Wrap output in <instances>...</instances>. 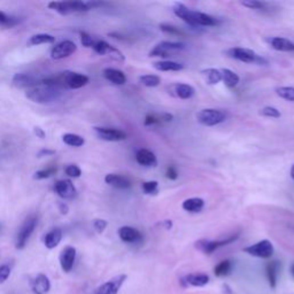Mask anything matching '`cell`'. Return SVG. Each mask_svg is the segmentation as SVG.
<instances>
[{
  "label": "cell",
  "instance_id": "cell-1",
  "mask_svg": "<svg viewBox=\"0 0 294 294\" xmlns=\"http://www.w3.org/2000/svg\"><path fill=\"white\" fill-rule=\"evenodd\" d=\"M66 90L54 87V85L42 82L36 87L29 89L25 92V97L36 104H53L61 101L65 98Z\"/></svg>",
  "mask_w": 294,
  "mask_h": 294
},
{
  "label": "cell",
  "instance_id": "cell-2",
  "mask_svg": "<svg viewBox=\"0 0 294 294\" xmlns=\"http://www.w3.org/2000/svg\"><path fill=\"white\" fill-rule=\"evenodd\" d=\"M89 77L87 75L79 74L74 71H62L57 75L48 76V77L43 78L42 82L48 83L62 89V90H77L85 87L89 83Z\"/></svg>",
  "mask_w": 294,
  "mask_h": 294
},
{
  "label": "cell",
  "instance_id": "cell-3",
  "mask_svg": "<svg viewBox=\"0 0 294 294\" xmlns=\"http://www.w3.org/2000/svg\"><path fill=\"white\" fill-rule=\"evenodd\" d=\"M48 8L58 12L61 15H69L74 13H83L90 11L88 2L84 1H52Z\"/></svg>",
  "mask_w": 294,
  "mask_h": 294
},
{
  "label": "cell",
  "instance_id": "cell-4",
  "mask_svg": "<svg viewBox=\"0 0 294 294\" xmlns=\"http://www.w3.org/2000/svg\"><path fill=\"white\" fill-rule=\"evenodd\" d=\"M227 57L234 60L246 62V64H259L263 65L267 64L266 59L261 58L256 52H254L253 49L249 48H243V47H234L230 48L226 51Z\"/></svg>",
  "mask_w": 294,
  "mask_h": 294
},
{
  "label": "cell",
  "instance_id": "cell-5",
  "mask_svg": "<svg viewBox=\"0 0 294 294\" xmlns=\"http://www.w3.org/2000/svg\"><path fill=\"white\" fill-rule=\"evenodd\" d=\"M37 223H38L37 217L34 215L28 217V219L23 222L18 232V236H16V244H15L16 249H24L26 243H28L29 238H30L31 234L34 233L36 226H37Z\"/></svg>",
  "mask_w": 294,
  "mask_h": 294
},
{
  "label": "cell",
  "instance_id": "cell-6",
  "mask_svg": "<svg viewBox=\"0 0 294 294\" xmlns=\"http://www.w3.org/2000/svg\"><path fill=\"white\" fill-rule=\"evenodd\" d=\"M226 115L224 112L220 110H214V108H206L198 112L197 120L200 124L206 125V127H214L222 122L226 121Z\"/></svg>",
  "mask_w": 294,
  "mask_h": 294
},
{
  "label": "cell",
  "instance_id": "cell-7",
  "mask_svg": "<svg viewBox=\"0 0 294 294\" xmlns=\"http://www.w3.org/2000/svg\"><path fill=\"white\" fill-rule=\"evenodd\" d=\"M185 44L180 42H161L154 46V48L150 52V57L167 58L171 57V54L178 51H183Z\"/></svg>",
  "mask_w": 294,
  "mask_h": 294
},
{
  "label": "cell",
  "instance_id": "cell-8",
  "mask_svg": "<svg viewBox=\"0 0 294 294\" xmlns=\"http://www.w3.org/2000/svg\"><path fill=\"white\" fill-rule=\"evenodd\" d=\"M244 252L252 256L260 257V259H269V257L273 255L275 249H273L271 242H269L268 239H263L259 243L254 244V245L245 247Z\"/></svg>",
  "mask_w": 294,
  "mask_h": 294
},
{
  "label": "cell",
  "instance_id": "cell-9",
  "mask_svg": "<svg viewBox=\"0 0 294 294\" xmlns=\"http://www.w3.org/2000/svg\"><path fill=\"white\" fill-rule=\"evenodd\" d=\"M187 19H185V23L192 25V26H214L217 25L219 21L213 16L204 14L201 12H194L189 9L186 15Z\"/></svg>",
  "mask_w": 294,
  "mask_h": 294
},
{
  "label": "cell",
  "instance_id": "cell-10",
  "mask_svg": "<svg viewBox=\"0 0 294 294\" xmlns=\"http://www.w3.org/2000/svg\"><path fill=\"white\" fill-rule=\"evenodd\" d=\"M238 238V234L236 236H232L230 238H227V239L224 240H207V239H201L199 242L196 243V247L201 252L204 254H211L215 252L216 249H219L220 247L226 246L227 244L234 242Z\"/></svg>",
  "mask_w": 294,
  "mask_h": 294
},
{
  "label": "cell",
  "instance_id": "cell-11",
  "mask_svg": "<svg viewBox=\"0 0 294 294\" xmlns=\"http://www.w3.org/2000/svg\"><path fill=\"white\" fill-rule=\"evenodd\" d=\"M92 48L99 55H107V57H111L116 61H124V55L122 54V52L105 41H95Z\"/></svg>",
  "mask_w": 294,
  "mask_h": 294
},
{
  "label": "cell",
  "instance_id": "cell-12",
  "mask_svg": "<svg viewBox=\"0 0 294 294\" xmlns=\"http://www.w3.org/2000/svg\"><path fill=\"white\" fill-rule=\"evenodd\" d=\"M77 49V46L74 42L71 41H65L61 42L60 44L55 45L51 51V58L53 60H61V59L70 57L71 54H74Z\"/></svg>",
  "mask_w": 294,
  "mask_h": 294
},
{
  "label": "cell",
  "instance_id": "cell-13",
  "mask_svg": "<svg viewBox=\"0 0 294 294\" xmlns=\"http://www.w3.org/2000/svg\"><path fill=\"white\" fill-rule=\"evenodd\" d=\"M94 132L101 140L105 141H122L127 139V134L117 129L95 127Z\"/></svg>",
  "mask_w": 294,
  "mask_h": 294
},
{
  "label": "cell",
  "instance_id": "cell-14",
  "mask_svg": "<svg viewBox=\"0 0 294 294\" xmlns=\"http://www.w3.org/2000/svg\"><path fill=\"white\" fill-rule=\"evenodd\" d=\"M125 279H127V275L115 276L114 278L110 279L108 282L102 284L101 286H99L94 294H117L125 282Z\"/></svg>",
  "mask_w": 294,
  "mask_h": 294
},
{
  "label": "cell",
  "instance_id": "cell-15",
  "mask_svg": "<svg viewBox=\"0 0 294 294\" xmlns=\"http://www.w3.org/2000/svg\"><path fill=\"white\" fill-rule=\"evenodd\" d=\"M12 82L13 85L16 88L29 90V89L34 88L41 83V79L35 77V76L31 74H26V72H18V74L14 75Z\"/></svg>",
  "mask_w": 294,
  "mask_h": 294
},
{
  "label": "cell",
  "instance_id": "cell-16",
  "mask_svg": "<svg viewBox=\"0 0 294 294\" xmlns=\"http://www.w3.org/2000/svg\"><path fill=\"white\" fill-rule=\"evenodd\" d=\"M60 264L65 272H70L74 268V263L76 260V249L72 246H66L60 253Z\"/></svg>",
  "mask_w": 294,
  "mask_h": 294
},
{
  "label": "cell",
  "instance_id": "cell-17",
  "mask_svg": "<svg viewBox=\"0 0 294 294\" xmlns=\"http://www.w3.org/2000/svg\"><path fill=\"white\" fill-rule=\"evenodd\" d=\"M54 191L62 199H72L76 194V189L70 180H60L54 185Z\"/></svg>",
  "mask_w": 294,
  "mask_h": 294
},
{
  "label": "cell",
  "instance_id": "cell-18",
  "mask_svg": "<svg viewBox=\"0 0 294 294\" xmlns=\"http://www.w3.org/2000/svg\"><path fill=\"white\" fill-rule=\"evenodd\" d=\"M118 237L122 242L128 244H137L141 242L143 237L137 229L132 226H122L118 229Z\"/></svg>",
  "mask_w": 294,
  "mask_h": 294
},
{
  "label": "cell",
  "instance_id": "cell-19",
  "mask_svg": "<svg viewBox=\"0 0 294 294\" xmlns=\"http://www.w3.org/2000/svg\"><path fill=\"white\" fill-rule=\"evenodd\" d=\"M31 290L35 294H46L51 290V282L44 273H39L31 282Z\"/></svg>",
  "mask_w": 294,
  "mask_h": 294
},
{
  "label": "cell",
  "instance_id": "cell-20",
  "mask_svg": "<svg viewBox=\"0 0 294 294\" xmlns=\"http://www.w3.org/2000/svg\"><path fill=\"white\" fill-rule=\"evenodd\" d=\"M136 161L140 166L144 167H157L158 158L153 152L146 150V148H140L136 153Z\"/></svg>",
  "mask_w": 294,
  "mask_h": 294
},
{
  "label": "cell",
  "instance_id": "cell-21",
  "mask_svg": "<svg viewBox=\"0 0 294 294\" xmlns=\"http://www.w3.org/2000/svg\"><path fill=\"white\" fill-rule=\"evenodd\" d=\"M181 283L185 286L203 287L209 283V277L206 273H189L181 278Z\"/></svg>",
  "mask_w": 294,
  "mask_h": 294
},
{
  "label": "cell",
  "instance_id": "cell-22",
  "mask_svg": "<svg viewBox=\"0 0 294 294\" xmlns=\"http://www.w3.org/2000/svg\"><path fill=\"white\" fill-rule=\"evenodd\" d=\"M105 181H106V184L111 185V186H113V187H116V189L128 190L131 187L130 180L124 176H121V175H117V174L106 175Z\"/></svg>",
  "mask_w": 294,
  "mask_h": 294
},
{
  "label": "cell",
  "instance_id": "cell-23",
  "mask_svg": "<svg viewBox=\"0 0 294 294\" xmlns=\"http://www.w3.org/2000/svg\"><path fill=\"white\" fill-rule=\"evenodd\" d=\"M104 77L115 85H124L127 83V76L124 72L115 68H106L104 70Z\"/></svg>",
  "mask_w": 294,
  "mask_h": 294
},
{
  "label": "cell",
  "instance_id": "cell-24",
  "mask_svg": "<svg viewBox=\"0 0 294 294\" xmlns=\"http://www.w3.org/2000/svg\"><path fill=\"white\" fill-rule=\"evenodd\" d=\"M270 46L279 52H294V43L283 37H271L268 39Z\"/></svg>",
  "mask_w": 294,
  "mask_h": 294
},
{
  "label": "cell",
  "instance_id": "cell-25",
  "mask_svg": "<svg viewBox=\"0 0 294 294\" xmlns=\"http://www.w3.org/2000/svg\"><path fill=\"white\" fill-rule=\"evenodd\" d=\"M174 116L169 113H161V114H147L145 117L144 124L146 127H151V125H158L168 123V122L173 121Z\"/></svg>",
  "mask_w": 294,
  "mask_h": 294
},
{
  "label": "cell",
  "instance_id": "cell-26",
  "mask_svg": "<svg viewBox=\"0 0 294 294\" xmlns=\"http://www.w3.org/2000/svg\"><path fill=\"white\" fill-rule=\"evenodd\" d=\"M61 239H62L61 229H59V227L52 229L44 238V244H45L46 249H55V247L60 244Z\"/></svg>",
  "mask_w": 294,
  "mask_h": 294
},
{
  "label": "cell",
  "instance_id": "cell-27",
  "mask_svg": "<svg viewBox=\"0 0 294 294\" xmlns=\"http://www.w3.org/2000/svg\"><path fill=\"white\" fill-rule=\"evenodd\" d=\"M184 210L189 211V213H199L204 209V201L201 198H190L186 199L181 204Z\"/></svg>",
  "mask_w": 294,
  "mask_h": 294
},
{
  "label": "cell",
  "instance_id": "cell-28",
  "mask_svg": "<svg viewBox=\"0 0 294 294\" xmlns=\"http://www.w3.org/2000/svg\"><path fill=\"white\" fill-rule=\"evenodd\" d=\"M175 95L181 99H190L192 98L194 93H196V90L191 87L189 84H184V83H176L173 85Z\"/></svg>",
  "mask_w": 294,
  "mask_h": 294
},
{
  "label": "cell",
  "instance_id": "cell-29",
  "mask_svg": "<svg viewBox=\"0 0 294 294\" xmlns=\"http://www.w3.org/2000/svg\"><path fill=\"white\" fill-rule=\"evenodd\" d=\"M221 74H222V81L227 88H236L240 82V77L236 72L231 70V69L224 68L221 69Z\"/></svg>",
  "mask_w": 294,
  "mask_h": 294
},
{
  "label": "cell",
  "instance_id": "cell-30",
  "mask_svg": "<svg viewBox=\"0 0 294 294\" xmlns=\"http://www.w3.org/2000/svg\"><path fill=\"white\" fill-rule=\"evenodd\" d=\"M153 67L158 71H180L184 69V65L175 61H158L154 62Z\"/></svg>",
  "mask_w": 294,
  "mask_h": 294
},
{
  "label": "cell",
  "instance_id": "cell-31",
  "mask_svg": "<svg viewBox=\"0 0 294 294\" xmlns=\"http://www.w3.org/2000/svg\"><path fill=\"white\" fill-rule=\"evenodd\" d=\"M55 42V37L48 34L34 35L26 42V46H38L42 44H53Z\"/></svg>",
  "mask_w": 294,
  "mask_h": 294
},
{
  "label": "cell",
  "instance_id": "cell-32",
  "mask_svg": "<svg viewBox=\"0 0 294 294\" xmlns=\"http://www.w3.org/2000/svg\"><path fill=\"white\" fill-rule=\"evenodd\" d=\"M201 74H203L204 79H206L207 83L210 85H215L222 81V74H221L220 69H215V68L204 69V70L201 71Z\"/></svg>",
  "mask_w": 294,
  "mask_h": 294
},
{
  "label": "cell",
  "instance_id": "cell-33",
  "mask_svg": "<svg viewBox=\"0 0 294 294\" xmlns=\"http://www.w3.org/2000/svg\"><path fill=\"white\" fill-rule=\"evenodd\" d=\"M62 140L65 144L71 147H81L85 144L84 138L76 134H66L62 136Z\"/></svg>",
  "mask_w": 294,
  "mask_h": 294
},
{
  "label": "cell",
  "instance_id": "cell-34",
  "mask_svg": "<svg viewBox=\"0 0 294 294\" xmlns=\"http://www.w3.org/2000/svg\"><path fill=\"white\" fill-rule=\"evenodd\" d=\"M267 275H268L269 284L272 289L276 287L277 283V275H278V262L277 261H272L267 266Z\"/></svg>",
  "mask_w": 294,
  "mask_h": 294
},
{
  "label": "cell",
  "instance_id": "cell-35",
  "mask_svg": "<svg viewBox=\"0 0 294 294\" xmlns=\"http://www.w3.org/2000/svg\"><path fill=\"white\" fill-rule=\"evenodd\" d=\"M19 22L20 20L18 18L12 15H7L6 13L0 11V26H2V28L5 29H9L15 26L16 24H19Z\"/></svg>",
  "mask_w": 294,
  "mask_h": 294
},
{
  "label": "cell",
  "instance_id": "cell-36",
  "mask_svg": "<svg viewBox=\"0 0 294 294\" xmlns=\"http://www.w3.org/2000/svg\"><path fill=\"white\" fill-rule=\"evenodd\" d=\"M231 268H232V264H231L230 260H224L222 262H220L214 269V272L217 277H223L229 275L231 271Z\"/></svg>",
  "mask_w": 294,
  "mask_h": 294
},
{
  "label": "cell",
  "instance_id": "cell-37",
  "mask_svg": "<svg viewBox=\"0 0 294 294\" xmlns=\"http://www.w3.org/2000/svg\"><path fill=\"white\" fill-rule=\"evenodd\" d=\"M140 84H143L144 87L147 88H155L161 83V78L158 76L155 75H144L139 77Z\"/></svg>",
  "mask_w": 294,
  "mask_h": 294
},
{
  "label": "cell",
  "instance_id": "cell-38",
  "mask_svg": "<svg viewBox=\"0 0 294 294\" xmlns=\"http://www.w3.org/2000/svg\"><path fill=\"white\" fill-rule=\"evenodd\" d=\"M276 93L278 97L285 99L287 101L294 102V88L292 87H282L276 89Z\"/></svg>",
  "mask_w": 294,
  "mask_h": 294
},
{
  "label": "cell",
  "instance_id": "cell-39",
  "mask_svg": "<svg viewBox=\"0 0 294 294\" xmlns=\"http://www.w3.org/2000/svg\"><path fill=\"white\" fill-rule=\"evenodd\" d=\"M260 115L266 117H271V118H278L282 116L280 112L277 110L276 107H272V106H267V107H263L262 110L260 111Z\"/></svg>",
  "mask_w": 294,
  "mask_h": 294
},
{
  "label": "cell",
  "instance_id": "cell-40",
  "mask_svg": "<svg viewBox=\"0 0 294 294\" xmlns=\"http://www.w3.org/2000/svg\"><path fill=\"white\" fill-rule=\"evenodd\" d=\"M57 173V167H48L46 169L43 170H38L37 173L35 174L34 178L35 180H46V178L52 177L53 175H55Z\"/></svg>",
  "mask_w": 294,
  "mask_h": 294
},
{
  "label": "cell",
  "instance_id": "cell-41",
  "mask_svg": "<svg viewBox=\"0 0 294 294\" xmlns=\"http://www.w3.org/2000/svg\"><path fill=\"white\" fill-rule=\"evenodd\" d=\"M158 183L157 181H144L143 183V191L145 194H157L158 192Z\"/></svg>",
  "mask_w": 294,
  "mask_h": 294
},
{
  "label": "cell",
  "instance_id": "cell-42",
  "mask_svg": "<svg viewBox=\"0 0 294 294\" xmlns=\"http://www.w3.org/2000/svg\"><path fill=\"white\" fill-rule=\"evenodd\" d=\"M161 31H163L164 34L171 35V36H183L184 32L181 29L176 28V26L170 25V24H161L160 25Z\"/></svg>",
  "mask_w": 294,
  "mask_h": 294
},
{
  "label": "cell",
  "instance_id": "cell-43",
  "mask_svg": "<svg viewBox=\"0 0 294 294\" xmlns=\"http://www.w3.org/2000/svg\"><path fill=\"white\" fill-rule=\"evenodd\" d=\"M79 34H81V43L84 47H93L95 41L92 36H90L85 31H81Z\"/></svg>",
  "mask_w": 294,
  "mask_h": 294
},
{
  "label": "cell",
  "instance_id": "cell-44",
  "mask_svg": "<svg viewBox=\"0 0 294 294\" xmlns=\"http://www.w3.org/2000/svg\"><path fill=\"white\" fill-rule=\"evenodd\" d=\"M65 171L69 177H72V178H78L82 175L81 168L76 166V164H69V166L66 168Z\"/></svg>",
  "mask_w": 294,
  "mask_h": 294
},
{
  "label": "cell",
  "instance_id": "cell-45",
  "mask_svg": "<svg viewBox=\"0 0 294 294\" xmlns=\"http://www.w3.org/2000/svg\"><path fill=\"white\" fill-rule=\"evenodd\" d=\"M244 7H247L249 9H261L264 7V2L257 1V0H246V1L240 2Z\"/></svg>",
  "mask_w": 294,
  "mask_h": 294
},
{
  "label": "cell",
  "instance_id": "cell-46",
  "mask_svg": "<svg viewBox=\"0 0 294 294\" xmlns=\"http://www.w3.org/2000/svg\"><path fill=\"white\" fill-rule=\"evenodd\" d=\"M11 276V268L7 264H1L0 266V284H4L8 277Z\"/></svg>",
  "mask_w": 294,
  "mask_h": 294
},
{
  "label": "cell",
  "instance_id": "cell-47",
  "mask_svg": "<svg viewBox=\"0 0 294 294\" xmlns=\"http://www.w3.org/2000/svg\"><path fill=\"white\" fill-rule=\"evenodd\" d=\"M107 224H108L107 221H105V220L98 219V220L93 221V227L95 229V231H97V232H99V233L104 232L106 227H107Z\"/></svg>",
  "mask_w": 294,
  "mask_h": 294
},
{
  "label": "cell",
  "instance_id": "cell-48",
  "mask_svg": "<svg viewBox=\"0 0 294 294\" xmlns=\"http://www.w3.org/2000/svg\"><path fill=\"white\" fill-rule=\"evenodd\" d=\"M166 177L168 178V180L170 181H175L177 180L178 178V173H177V169L173 166L168 167V169L166 171Z\"/></svg>",
  "mask_w": 294,
  "mask_h": 294
},
{
  "label": "cell",
  "instance_id": "cell-49",
  "mask_svg": "<svg viewBox=\"0 0 294 294\" xmlns=\"http://www.w3.org/2000/svg\"><path fill=\"white\" fill-rule=\"evenodd\" d=\"M34 130H35V134L37 135V137L42 138V139H44V138H45V132L43 131L41 128H35Z\"/></svg>",
  "mask_w": 294,
  "mask_h": 294
},
{
  "label": "cell",
  "instance_id": "cell-50",
  "mask_svg": "<svg viewBox=\"0 0 294 294\" xmlns=\"http://www.w3.org/2000/svg\"><path fill=\"white\" fill-rule=\"evenodd\" d=\"M54 153H55L54 151H46V150H43V151L41 152V153L38 154V157H39V158H42L44 154H46V155H47V154H51V155H52V154H54Z\"/></svg>",
  "mask_w": 294,
  "mask_h": 294
},
{
  "label": "cell",
  "instance_id": "cell-51",
  "mask_svg": "<svg viewBox=\"0 0 294 294\" xmlns=\"http://www.w3.org/2000/svg\"><path fill=\"white\" fill-rule=\"evenodd\" d=\"M164 224H166V229L167 230H170L171 226H173V222H171L170 220H166V221H164Z\"/></svg>",
  "mask_w": 294,
  "mask_h": 294
},
{
  "label": "cell",
  "instance_id": "cell-52",
  "mask_svg": "<svg viewBox=\"0 0 294 294\" xmlns=\"http://www.w3.org/2000/svg\"><path fill=\"white\" fill-rule=\"evenodd\" d=\"M60 208H61V213L62 214H67L68 213V207L66 206V204H61Z\"/></svg>",
  "mask_w": 294,
  "mask_h": 294
},
{
  "label": "cell",
  "instance_id": "cell-53",
  "mask_svg": "<svg viewBox=\"0 0 294 294\" xmlns=\"http://www.w3.org/2000/svg\"><path fill=\"white\" fill-rule=\"evenodd\" d=\"M291 177L294 180V164L292 166V168H291Z\"/></svg>",
  "mask_w": 294,
  "mask_h": 294
},
{
  "label": "cell",
  "instance_id": "cell-54",
  "mask_svg": "<svg viewBox=\"0 0 294 294\" xmlns=\"http://www.w3.org/2000/svg\"><path fill=\"white\" fill-rule=\"evenodd\" d=\"M291 272H292V275L294 276V264L292 267H291Z\"/></svg>",
  "mask_w": 294,
  "mask_h": 294
}]
</instances>
